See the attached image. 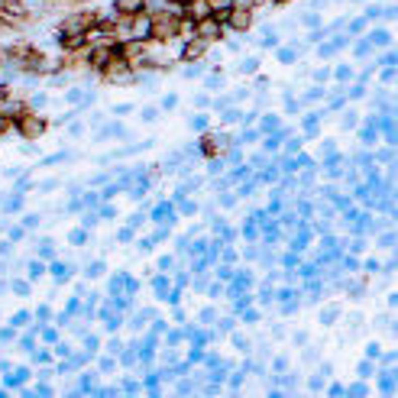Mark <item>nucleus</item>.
<instances>
[{
    "label": "nucleus",
    "instance_id": "nucleus-30",
    "mask_svg": "<svg viewBox=\"0 0 398 398\" xmlns=\"http://www.w3.org/2000/svg\"><path fill=\"white\" fill-rule=\"evenodd\" d=\"M26 320H29V314H26V311H20V314L13 317V324H17V327H23V324H26Z\"/></svg>",
    "mask_w": 398,
    "mask_h": 398
},
{
    "label": "nucleus",
    "instance_id": "nucleus-10",
    "mask_svg": "<svg viewBox=\"0 0 398 398\" xmlns=\"http://www.w3.org/2000/svg\"><path fill=\"white\" fill-rule=\"evenodd\" d=\"M52 275H55V279H58V282H65V279H68V275H72V269H68V266H65V262H52Z\"/></svg>",
    "mask_w": 398,
    "mask_h": 398
},
{
    "label": "nucleus",
    "instance_id": "nucleus-18",
    "mask_svg": "<svg viewBox=\"0 0 398 398\" xmlns=\"http://www.w3.org/2000/svg\"><path fill=\"white\" fill-rule=\"evenodd\" d=\"M23 208V197L17 194V197H10V201H4V211H20Z\"/></svg>",
    "mask_w": 398,
    "mask_h": 398
},
{
    "label": "nucleus",
    "instance_id": "nucleus-1",
    "mask_svg": "<svg viewBox=\"0 0 398 398\" xmlns=\"http://www.w3.org/2000/svg\"><path fill=\"white\" fill-rule=\"evenodd\" d=\"M101 23V17H97L94 10H78V13H72V17H65L62 20V29L58 33H65V36H75V33H88L91 26H97Z\"/></svg>",
    "mask_w": 398,
    "mask_h": 398
},
{
    "label": "nucleus",
    "instance_id": "nucleus-3",
    "mask_svg": "<svg viewBox=\"0 0 398 398\" xmlns=\"http://www.w3.org/2000/svg\"><path fill=\"white\" fill-rule=\"evenodd\" d=\"M224 23H217V20H214V17H204V20H197L194 23V36H197V39H204V42H220V39H224Z\"/></svg>",
    "mask_w": 398,
    "mask_h": 398
},
{
    "label": "nucleus",
    "instance_id": "nucleus-26",
    "mask_svg": "<svg viewBox=\"0 0 398 398\" xmlns=\"http://www.w3.org/2000/svg\"><path fill=\"white\" fill-rule=\"evenodd\" d=\"M275 126H279V117H266L262 120V129H275Z\"/></svg>",
    "mask_w": 398,
    "mask_h": 398
},
{
    "label": "nucleus",
    "instance_id": "nucleus-35",
    "mask_svg": "<svg viewBox=\"0 0 398 398\" xmlns=\"http://www.w3.org/2000/svg\"><path fill=\"white\" fill-rule=\"evenodd\" d=\"M7 97H10V91H7V84H0V107H4Z\"/></svg>",
    "mask_w": 398,
    "mask_h": 398
},
{
    "label": "nucleus",
    "instance_id": "nucleus-8",
    "mask_svg": "<svg viewBox=\"0 0 398 398\" xmlns=\"http://www.w3.org/2000/svg\"><path fill=\"white\" fill-rule=\"evenodd\" d=\"M204 52H208V42L197 39V36H191V39L185 42V49H181V62H201Z\"/></svg>",
    "mask_w": 398,
    "mask_h": 398
},
{
    "label": "nucleus",
    "instance_id": "nucleus-32",
    "mask_svg": "<svg viewBox=\"0 0 398 398\" xmlns=\"http://www.w3.org/2000/svg\"><path fill=\"white\" fill-rule=\"evenodd\" d=\"M343 126H347V129L356 126V113H347V117H343Z\"/></svg>",
    "mask_w": 398,
    "mask_h": 398
},
{
    "label": "nucleus",
    "instance_id": "nucleus-19",
    "mask_svg": "<svg viewBox=\"0 0 398 398\" xmlns=\"http://www.w3.org/2000/svg\"><path fill=\"white\" fill-rule=\"evenodd\" d=\"M10 126H13V117H7V113L0 110V136H4V133H7V129H10Z\"/></svg>",
    "mask_w": 398,
    "mask_h": 398
},
{
    "label": "nucleus",
    "instance_id": "nucleus-29",
    "mask_svg": "<svg viewBox=\"0 0 398 398\" xmlns=\"http://www.w3.org/2000/svg\"><path fill=\"white\" fill-rule=\"evenodd\" d=\"M382 81L392 84V81H395V68H385V72H382Z\"/></svg>",
    "mask_w": 398,
    "mask_h": 398
},
{
    "label": "nucleus",
    "instance_id": "nucleus-21",
    "mask_svg": "<svg viewBox=\"0 0 398 398\" xmlns=\"http://www.w3.org/2000/svg\"><path fill=\"white\" fill-rule=\"evenodd\" d=\"M220 84H224V75H220V72H217V75H211V78H208V88H211V91H217Z\"/></svg>",
    "mask_w": 398,
    "mask_h": 398
},
{
    "label": "nucleus",
    "instance_id": "nucleus-25",
    "mask_svg": "<svg viewBox=\"0 0 398 398\" xmlns=\"http://www.w3.org/2000/svg\"><path fill=\"white\" fill-rule=\"evenodd\" d=\"M175 104H178V97H175V94H168V97H162V107H165V110H172V107Z\"/></svg>",
    "mask_w": 398,
    "mask_h": 398
},
{
    "label": "nucleus",
    "instance_id": "nucleus-33",
    "mask_svg": "<svg viewBox=\"0 0 398 398\" xmlns=\"http://www.w3.org/2000/svg\"><path fill=\"white\" fill-rule=\"evenodd\" d=\"M81 224H84V227H94V224H97V217H94V214H84Z\"/></svg>",
    "mask_w": 398,
    "mask_h": 398
},
{
    "label": "nucleus",
    "instance_id": "nucleus-24",
    "mask_svg": "<svg viewBox=\"0 0 398 398\" xmlns=\"http://www.w3.org/2000/svg\"><path fill=\"white\" fill-rule=\"evenodd\" d=\"M204 68L201 65H191V68H185V78H197V75H201Z\"/></svg>",
    "mask_w": 398,
    "mask_h": 398
},
{
    "label": "nucleus",
    "instance_id": "nucleus-11",
    "mask_svg": "<svg viewBox=\"0 0 398 398\" xmlns=\"http://www.w3.org/2000/svg\"><path fill=\"white\" fill-rule=\"evenodd\" d=\"M26 104H29V110H39V107H45V104H49V97H45V94H33Z\"/></svg>",
    "mask_w": 398,
    "mask_h": 398
},
{
    "label": "nucleus",
    "instance_id": "nucleus-36",
    "mask_svg": "<svg viewBox=\"0 0 398 398\" xmlns=\"http://www.w3.org/2000/svg\"><path fill=\"white\" fill-rule=\"evenodd\" d=\"M72 243H84V230H75L72 233Z\"/></svg>",
    "mask_w": 398,
    "mask_h": 398
},
{
    "label": "nucleus",
    "instance_id": "nucleus-20",
    "mask_svg": "<svg viewBox=\"0 0 398 398\" xmlns=\"http://www.w3.org/2000/svg\"><path fill=\"white\" fill-rule=\"evenodd\" d=\"M36 224H39V214H26V217H23V227H26V230H33Z\"/></svg>",
    "mask_w": 398,
    "mask_h": 398
},
{
    "label": "nucleus",
    "instance_id": "nucleus-34",
    "mask_svg": "<svg viewBox=\"0 0 398 398\" xmlns=\"http://www.w3.org/2000/svg\"><path fill=\"white\" fill-rule=\"evenodd\" d=\"M194 104H197V107H208L211 101H208V94H197V97H194Z\"/></svg>",
    "mask_w": 398,
    "mask_h": 398
},
{
    "label": "nucleus",
    "instance_id": "nucleus-12",
    "mask_svg": "<svg viewBox=\"0 0 398 398\" xmlns=\"http://www.w3.org/2000/svg\"><path fill=\"white\" fill-rule=\"evenodd\" d=\"M140 117H143V123H156V120H159V110H156V107H143Z\"/></svg>",
    "mask_w": 398,
    "mask_h": 398
},
{
    "label": "nucleus",
    "instance_id": "nucleus-4",
    "mask_svg": "<svg viewBox=\"0 0 398 398\" xmlns=\"http://www.w3.org/2000/svg\"><path fill=\"white\" fill-rule=\"evenodd\" d=\"M0 20L10 23V26H23V23L29 20V10L23 0H4V7H0Z\"/></svg>",
    "mask_w": 398,
    "mask_h": 398
},
{
    "label": "nucleus",
    "instance_id": "nucleus-5",
    "mask_svg": "<svg viewBox=\"0 0 398 398\" xmlns=\"http://www.w3.org/2000/svg\"><path fill=\"white\" fill-rule=\"evenodd\" d=\"M224 26H230L233 33H246V29L252 26V10H249V7H243V4H236L233 10H230V17H227Z\"/></svg>",
    "mask_w": 398,
    "mask_h": 398
},
{
    "label": "nucleus",
    "instance_id": "nucleus-6",
    "mask_svg": "<svg viewBox=\"0 0 398 398\" xmlns=\"http://www.w3.org/2000/svg\"><path fill=\"white\" fill-rule=\"evenodd\" d=\"M146 10H149L146 0H113V13L117 17H140Z\"/></svg>",
    "mask_w": 398,
    "mask_h": 398
},
{
    "label": "nucleus",
    "instance_id": "nucleus-17",
    "mask_svg": "<svg viewBox=\"0 0 398 398\" xmlns=\"http://www.w3.org/2000/svg\"><path fill=\"white\" fill-rule=\"evenodd\" d=\"M42 272H45V266H42V262H29V279H33V282L39 279Z\"/></svg>",
    "mask_w": 398,
    "mask_h": 398
},
{
    "label": "nucleus",
    "instance_id": "nucleus-28",
    "mask_svg": "<svg viewBox=\"0 0 398 398\" xmlns=\"http://www.w3.org/2000/svg\"><path fill=\"white\" fill-rule=\"evenodd\" d=\"M133 110V104H120V107H113V113H117V117H123V113H129Z\"/></svg>",
    "mask_w": 398,
    "mask_h": 398
},
{
    "label": "nucleus",
    "instance_id": "nucleus-9",
    "mask_svg": "<svg viewBox=\"0 0 398 398\" xmlns=\"http://www.w3.org/2000/svg\"><path fill=\"white\" fill-rule=\"evenodd\" d=\"M366 39H369V45H388L392 42V33H388V29H372Z\"/></svg>",
    "mask_w": 398,
    "mask_h": 398
},
{
    "label": "nucleus",
    "instance_id": "nucleus-23",
    "mask_svg": "<svg viewBox=\"0 0 398 398\" xmlns=\"http://www.w3.org/2000/svg\"><path fill=\"white\" fill-rule=\"evenodd\" d=\"M65 97H68V101H84V91H81V88H72Z\"/></svg>",
    "mask_w": 398,
    "mask_h": 398
},
{
    "label": "nucleus",
    "instance_id": "nucleus-22",
    "mask_svg": "<svg viewBox=\"0 0 398 398\" xmlns=\"http://www.w3.org/2000/svg\"><path fill=\"white\" fill-rule=\"evenodd\" d=\"M236 120H243L240 110H227V113H224V123H236Z\"/></svg>",
    "mask_w": 398,
    "mask_h": 398
},
{
    "label": "nucleus",
    "instance_id": "nucleus-27",
    "mask_svg": "<svg viewBox=\"0 0 398 398\" xmlns=\"http://www.w3.org/2000/svg\"><path fill=\"white\" fill-rule=\"evenodd\" d=\"M350 75H353V72H350V68H347V65H340V68H337V78H340V81H347V78H350Z\"/></svg>",
    "mask_w": 398,
    "mask_h": 398
},
{
    "label": "nucleus",
    "instance_id": "nucleus-15",
    "mask_svg": "<svg viewBox=\"0 0 398 398\" xmlns=\"http://www.w3.org/2000/svg\"><path fill=\"white\" fill-rule=\"evenodd\" d=\"M191 129H208V117H204V113L191 117Z\"/></svg>",
    "mask_w": 398,
    "mask_h": 398
},
{
    "label": "nucleus",
    "instance_id": "nucleus-14",
    "mask_svg": "<svg viewBox=\"0 0 398 398\" xmlns=\"http://www.w3.org/2000/svg\"><path fill=\"white\" fill-rule=\"evenodd\" d=\"M256 68H259V58H246V62L240 65V72H243V75H252Z\"/></svg>",
    "mask_w": 398,
    "mask_h": 398
},
{
    "label": "nucleus",
    "instance_id": "nucleus-7",
    "mask_svg": "<svg viewBox=\"0 0 398 398\" xmlns=\"http://www.w3.org/2000/svg\"><path fill=\"white\" fill-rule=\"evenodd\" d=\"M181 17L191 20V23H197V20L211 17V4H208V0H188V4L181 7Z\"/></svg>",
    "mask_w": 398,
    "mask_h": 398
},
{
    "label": "nucleus",
    "instance_id": "nucleus-16",
    "mask_svg": "<svg viewBox=\"0 0 398 398\" xmlns=\"http://www.w3.org/2000/svg\"><path fill=\"white\" fill-rule=\"evenodd\" d=\"M279 58L288 65V62H295V58H298V52H295V49H279Z\"/></svg>",
    "mask_w": 398,
    "mask_h": 398
},
{
    "label": "nucleus",
    "instance_id": "nucleus-2",
    "mask_svg": "<svg viewBox=\"0 0 398 398\" xmlns=\"http://www.w3.org/2000/svg\"><path fill=\"white\" fill-rule=\"evenodd\" d=\"M13 126H17V133L23 136V140H39V136L45 133V129H49V123H45V117H39L36 110H26V113H23V117H20Z\"/></svg>",
    "mask_w": 398,
    "mask_h": 398
},
{
    "label": "nucleus",
    "instance_id": "nucleus-13",
    "mask_svg": "<svg viewBox=\"0 0 398 398\" xmlns=\"http://www.w3.org/2000/svg\"><path fill=\"white\" fill-rule=\"evenodd\" d=\"M10 288H13V292H17L20 298H23V295H29V282H20V279H17V282H10Z\"/></svg>",
    "mask_w": 398,
    "mask_h": 398
},
{
    "label": "nucleus",
    "instance_id": "nucleus-31",
    "mask_svg": "<svg viewBox=\"0 0 398 398\" xmlns=\"http://www.w3.org/2000/svg\"><path fill=\"white\" fill-rule=\"evenodd\" d=\"M39 188H42V191H55V188H58V181H55V178H49V181H42Z\"/></svg>",
    "mask_w": 398,
    "mask_h": 398
}]
</instances>
